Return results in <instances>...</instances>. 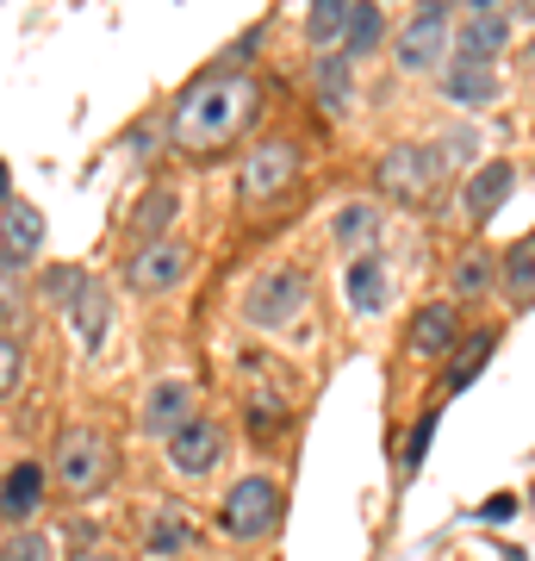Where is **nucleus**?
<instances>
[{
	"label": "nucleus",
	"mask_w": 535,
	"mask_h": 561,
	"mask_svg": "<svg viewBox=\"0 0 535 561\" xmlns=\"http://www.w3.org/2000/svg\"><path fill=\"white\" fill-rule=\"evenodd\" d=\"M530 62H535V44H530Z\"/></svg>",
	"instance_id": "c9c22d12"
},
{
	"label": "nucleus",
	"mask_w": 535,
	"mask_h": 561,
	"mask_svg": "<svg viewBox=\"0 0 535 561\" xmlns=\"http://www.w3.org/2000/svg\"><path fill=\"white\" fill-rule=\"evenodd\" d=\"M511 187H516V169L504 157L492 162H479L474 175H467V187H461V213H467V225H486L498 213V206L511 201Z\"/></svg>",
	"instance_id": "4468645a"
},
{
	"label": "nucleus",
	"mask_w": 535,
	"mask_h": 561,
	"mask_svg": "<svg viewBox=\"0 0 535 561\" xmlns=\"http://www.w3.org/2000/svg\"><path fill=\"white\" fill-rule=\"evenodd\" d=\"M275 524H280V481H268V474H243V481L224 493L219 530L231 542H256V537H268Z\"/></svg>",
	"instance_id": "423d86ee"
},
{
	"label": "nucleus",
	"mask_w": 535,
	"mask_h": 561,
	"mask_svg": "<svg viewBox=\"0 0 535 561\" xmlns=\"http://www.w3.org/2000/svg\"><path fill=\"white\" fill-rule=\"evenodd\" d=\"M442 169H449L442 144H393V150L374 162V187L386 201H430Z\"/></svg>",
	"instance_id": "39448f33"
},
{
	"label": "nucleus",
	"mask_w": 535,
	"mask_h": 561,
	"mask_svg": "<svg viewBox=\"0 0 535 561\" xmlns=\"http://www.w3.org/2000/svg\"><path fill=\"white\" fill-rule=\"evenodd\" d=\"M430 437H437V412H423L411 431V443H405V468H423V456H430Z\"/></svg>",
	"instance_id": "2f4dec72"
},
{
	"label": "nucleus",
	"mask_w": 535,
	"mask_h": 561,
	"mask_svg": "<svg viewBox=\"0 0 535 561\" xmlns=\"http://www.w3.org/2000/svg\"><path fill=\"white\" fill-rule=\"evenodd\" d=\"M442 94H449V106H492L498 101V62L486 57H455L449 69H442Z\"/></svg>",
	"instance_id": "2eb2a0df"
},
{
	"label": "nucleus",
	"mask_w": 535,
	"mask_h": 561,
	"mask_svg": "<svg viewBox=\"0 0 535 561\" xmlns=\"http://www.w3.org/2000/svg\"><path fill=\"white\" fill-rule=\"evenodd\" d=\"M69 561H125V549H106V542H88V549H75Z\"/></svg>",
	"instance_id": "72a5a7b5"
},
{
	"label": "nucleus",
	"mask_w": 535,
	"mask_h": 561,
	"mask_svg": "<svg viewBox=\"0 0 535 561\" xmlns=\"http://www.w3.org/2000/svg\"><path fill=\"white\" fill-rule=\"evenodd\" d=\"M280 424H287V405H280V400H256V405H249V431H256L261 443L275 437Z\"/></svg>",
	"instance_id": "7c9ffc66"
},
{
	"label": "nucleus",
	"mask_w": 535,
	"mask_h": 561,
	"mask_svg": "<svg viewBox=\"0 0 535 561\" xmlns=\"http://www.w3.org/2000/svg\"><path fill=\"white\" fill-rule=\"evenodd\" d=\"M293 181H299V144L293 138H268L237 162V201L243 206H268V201H280Z\"/></svg>",
	"instance_id": "0eeeda50"
},
{
	"label": "nucleus",
	"mask_w": 535,
	"mask_h": 561,
	"mask_svg": "<svg viewBox=\"0 0 535 561\" xmlns=\"http://www.w3.org/2000/svg\"><path fill=\"white\" fill-rule=\"evenodd\" d=\"M261 113V88L243 69H206L199 81H187L168 106V144L187 157H212L237 138L243 125Z\"/></svg>",
	"instance_id": "f257e3e1"
},
{
	"label": "nucleus",
	"mask_w": 535,
	"mask_h": 561,
	"mask_svg": "<svg viewBox=\"0 0 535 561\" xmlns=\"http://www.w3.org/2000/svg\"><path fill=\"white\" fill-rule=\"evenodd\" d=\"M187 275H194V250H187L181 238L138 243V250L125 256V280H131L138 294H175Z\"/></svg>",
	"instance_id": "6e6552de"
},
{
	"label": "nucleus",
	"mask_w": 535,
	"mask_h": 561,
	"mask_svg": "<svg viewBox=\"0 0 535 561\" xmlns=\"http://www.w3.org/2000/svg\"><path fill=\"white\" fill-rule=\"evenodd\" d=\"M20 375H25V343H20V331H7L0 337V393L7 400L20 393Z\"/></svg>",
	"instance_id": "c85d7f7f"
},
{
	"label": "nucleus",
	"mask_w": 535,
	"mask_h": 561,
	"mask_svg": "<svg viewBox=\"0 0 535 561\" xmlns=\"http://www.w3.org/2000/svg\"><path fill=\"white\" fill-rule=\"evenodd\" d=\"M38 250H44V213L32 201H20V194H7L0 201V268L20 275Z\"/></svg>",
	"instance_id": "9d476101"
},
{
	"label": "nucleus",
	"mask_w": 535,
	"mask_h": 561,
	"mask_svg": "<svg viewBox=\"0 0 535 561\" xmlns=\"http://www.w3.org/2000/svg\"><path fill=\"white\" fill-rule=\"evenodd\" d=\"M330 243H337L349 262L374 256V243H380V206L374 201H349L337 219H330Z\"/></svg>",
	"instance_id": "6ab92c4d"
},
{
	"label": "nucleus",
	"mask_w": 535,
	"mask_h": 561,
	"mask_svg": "<svg viewBox=\"0 0 535 561\" xmlns=\"http://www.w3.org/2000/svg\"><path fill=\"white\" fill-rule=\"evenodd\" d=\"M312 81H317V106L330 113V119H349V106H356V62L342 57H317L312 62Z\"/></svg>",
	"instance_id": "aec40b11"
},
{
	"label": "nucleus",
	"mask_w": 535,
	"mask_h": 561,
	"mask_svg": "<svg viewBox=\"0 0 535 561\" xmlns=\"http://www.w3.org/2000/svg\"><path fill=\"white\" fill-rule=\"evenodd\" d=\"M455 343H461V312H455V300L417 306V319H411V356L442 362L449 350H455Z\"/></svg>",
	"instance_id": "dca6fc26"
},
{
	"label": "nucleus",
	"mask_w": 535,
	"mask_h": 561,
	"mask_svg": "<svg viewBox=\"0 0 535 561\" xmlns=\"http://www.w3.org/2000/svg\"><path fill=\"white\" fill-rule=\"evenodd\" d=\"M224 456V424L219 419H194L181 437L162 443V461H168V474H181V481H206L212 468H219Z\"/></svg>",
	"instance_id": "1a4fd4ad"
},
{
	"label": "nucleus",
	"mask_w": 535,
	"mask_h": 561,
	"mask_svg": "<svg viewBox=\"0 0 535 561\" xmlns=\"http://www.w3.org/2000/svg\"><path fill=\"white\" fill-rule=\"evenodd\" d=\"M175 219H181V187L156 181V187L125 213V231H131V243H162L168 231H175Z\"/></svg>",
	"instance_id": "f3484780"
},
{
	"label": "nucleus",
	"mask_w": 535,
	"mask_h": 561,
	"mask_svg": "<svg viewBox=\"0 0 535 561\" xmlns=\"http://www.w3.org/2000/svg\"><path fill=\"white\" fill-rule=\"evenodd\" d=\"M143 549H150V556H187V549H194V518H187V505L162 500L156 512H150V524H143Z\"/></svg>",
	"instance_id": "412c9836"
},
{
	"label": "nucleus",
	"mask_w": 535,
	"mask_h": 561,
	"mask_svg": "<svg viewBox=\"0 0 535 561\" xmlns=\"http://www.w3.org/2000/svg\"><path fill=\"white\" fill-rule=\"evenodd\" d=\"M449 50H455V7L430 0V7H417L411 20H405V32L393 44V62L405 76H442L455 62Z\"/></svg>",
	"instance_id": "f03ea898"
},
{
	"label": "nucleus",
	"mask_w": 535,
	"mask_h": 561,
	"mask_svg": "<svg viewBox=\"0 0 535 561\" xmlns=\"http://www.w3.org/2000/svg\"><path fill=\"white\" fill-rule=\"evenodd\" d=\"M106 474H113V443L100 437V431H88V424L62 431L57 449H50V481H57L69 500H88V493L106 486Z\"/></svg>",
	"instance_id": "7ed1b4c3"
},
{
	"label": "nucleus",
	"mask_w": 535,
	"mask_h": 561,
	"mask_svg": "<svg viewBox=\"0 0 535 561\" xmlns=\"http://www.w3.org/2000/svg\"><path fill=\"white\" fill-rule=\"evenodd\" d=\"M492 280H498V256H492V250H467V256H455V268H449L455 300H479V294H492Z\"/></svg>",
	"instance_id": "5701e85b"
},
{
	"label": "nucleus",
	"mask_w": 535,
	"mask_h": 561,
	"mask_svg": "<svg viewBox=\"0 0 535 561\" xmlns=\"http://www.w3.org/2000/svg\"><path fill=\"white\" fill-rule=\"evenodd\" d=\"M498 280H504V294H535V238H516L504 256H498Z\"/></svg>",
	"instance_id": "b1692460"
},
{
	"label": "nucleus",
	"mask_w": 535,
	"mask_h": 561,
	"mask_svg": "<svg viewBox=\"0 0 535 561\" xmlns=\"http://www.w3.org/2000/svg\"><path fill=\"white\" fill-rule=\"evenodd\" d=\"M511 512H516V500H511V493H498V500H486V518H511Z\"/></svg>",
	"instance_id": "f704fd0d"
},
{
	"label": "nucleus",
	"mask_w": 535,
	"mask_h": 561,
	"mask_svg": "<svg viewBox=\"0 0 535 561\" xmlns=\"http://www.w3.org/2000/svg\"><path fill=\"white\" fill-rule=\"evenodd\" d=\"M0 561H50V537H38V530H7Z\"/></svg>",
	"instance_id": "c756f323"
},
{
	"label": "nucleus",
	"mask_w": 535,
	"mask_h": 561,
	"mask_svg": "<svg viewBox=\"0 0 535 561\" xmlns=\"http://www.w3.org/2000/svg\"><path fill=\"white\" fill-rule=\"evenodd\" d=\"M530 505H535V493H530Z\"/></svg>",
	"instance_id": "e433bc0d"
},
{
	"label": "nucleus",
	"mask_w": 535,
	"mask_h": 561,
	"mask_svg": "<svg viewBox=\"0 0 535 561\" xmlns=\"http://www.w3.org/2000/svg\"><path fill=\"white\" fill-rule=\"evenodd\" d=\"M356 7H361V0H317L312 13H305V38L317 44V57H337V50H349Z\"/></svg>",
	"instance_id": "a211bd4d"
},
{
	"label": "nucleus",
	"mask_w": 535,
	"mask_h": 561,
	"mask_svg": "<svg viewBox=\"0 0 535 561\" xmlns=\"http://www.w3.org/2000/svg\"><path fill=\"white\" fill-rule=\"evenodd\" d=\"M194 424V381L187 375H168V381H156L150 393H143V431L150 437H181Z\"/></svg>",
	"instance_id": "9b49d317"
},
{
	"label": "nucleus",
	"mask_w": 535,
	"mask_h": 561,
	"mask_svg": "<svg viewBox=\"0 0 535 561\" xmlns=\"http://www.w3.org/2000/svg\"><path fill=\"white\" fill-rule=\"evenodd\" d=\"M44 481H50V468H38V461H7V481H0V518H7V530H25V524L38 518L44 505Z\"/></svg>",
	"instance_id": "ddd939ff"
},
{
	"label": "nucleus",
	"mask_w": 535,
	"mask_h": 561,
	"mask_svg": "<svg viewBox=\"0 0 535 561\" xmlns=\"http://www.w3.org/2000/svg\"><path fill=\"white\" fill-rule=\"evenodd\" d=\"M156 138H168V119H162V125H138V131L125 138V157H131V162H150V150H156Z\"/></svg>",
	"instance_id": "473e14b6"
},
{
	"label": "nucleus",
	"mask_w": 535,
	"mask_h": 561,
	"mask_svg": "<svg viewBox=\"0 0 535 561\" xmlns=\"http://www.w3.org/2000/svg\"><path fill=\"white\" fill-rule=\"evenodd\" d=\"M342 294H349V312H380V300H386V268H380V256H356V262H349Z\"/></svg>",
	"instance_id": "4be33fe9"
},
{
	"label": "nucleus",
	"mask_w": 535,
	"mask_h": 561,
	"mask_svg": "<svg viewBox=\"0 0 535 561\" xmlns=\"http://www.w3.org/2000/svg\"><path fill=\"white\" fill-rule=\"evenodd\" d=\"M511 44V13L504 7H467L455 20V57H486V62H498V50Z\"/></svg>",
	"instance_id": "f8f14e48"
},
{
	"label": "nucleus",
	"mask_w": 535,
	"mask_h": 561,
	"mask_svg": "<svg viewBox=\"0 0 535 561\" xmlns=\"http://www.w3.org/2000/svg\"><path fill=\"white\" fill-rule=\"evenodd\" d=\"M492 350H498V331H479V337L461 350V362L449 368V393H467V387L479 381V368H486V356H492Z\"/></svg>",
	"instance_id": "cd10ccee"
},
{
	"label": "nucleus",
	"mask_w": 535,
	"mask_h": 561,
	"mask_svg": "<svg viewBox=\"0 0 535 561\" xmlns=\"http://www.w3.org/2000/svg\"><path fill=\"white\" fill-rule=\"evenodd\" d=\"M380 38H386V13H380L374 0H361V7H356V32H349V50H342V57H349V62L374 57Z\"/></svg>",
	"instance_id": "a878e982"
},
{
	"label": "nucleus",
	"mask_w": 535,
	"mask_h": 561,
	"mask_svg": "<svg viewBox=\"0 0 535 561\" xmlns=\"http://www.w3.org/2000/svg\"><path fill=\"white\" fill-rule=\"evenodd\" d=\"M305 306H312V280L299 275V268H268L256 275V287L243 294V319L256 324V331H293L305 319Z\"/></svg>",
	"instance_id": "20e7f679"
},
{
	"label": "nucleus",
	"mask_w": 535,
	"mask_h": 561,
	"mask_svg": "<svg viewBox=\"0 0 535 561\" xmlns=\"http://www.w3.org/2000/svg\"><path fill=\"white\" fill-rule=\"evenodd\" d=\"M38 294H44V306H62V312H75L94 287H88V275L81 268H50V275L38 280Z\"/></svg>",
	"instance_id": "393cba45"
},
{
	"label": "nucleus",
	"mask_w": 535,
	"mask_h": 561,
	"mask_svg": "<svg viewBox=\"0 0 535 561\" xmlns=\"http://www.w3.org/2000/svg\"><path fill=\"white\" fill-rule=\"evenodd\" d=\"M106 319H113V306H106V294H88V300L69 312V331L81 337V350H100V337H106Z\"/></svg>",
	"instance_id": "bb28decb"
}]
</instances>
